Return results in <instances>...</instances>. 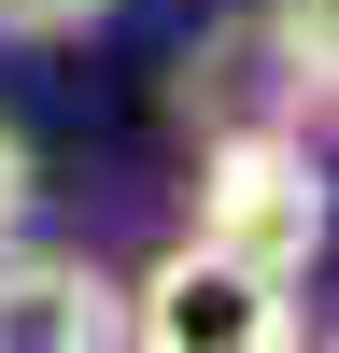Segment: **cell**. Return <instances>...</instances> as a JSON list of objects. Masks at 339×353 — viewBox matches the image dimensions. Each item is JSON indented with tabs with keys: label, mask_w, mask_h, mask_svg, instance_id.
Here are the masks:
<instances>
[{
	"label": "cell",
	"mask_w": 339,
	"mask_h": 353,
	"mask_svg": "<svg viewBox=\"0 0 339 353\" xmlns=\"http://www.w3.org/2000/svg\"><path fill=\"white\" fill-rule=\"evenodd\" d=\"M127 339H156V353H297V283L184 226L127 283Z\"/></svg>",
	"instance_id": "obj_2"
},
{
	"label": "cell",
	"mask_w": 339,
	"mask_h": 353,
	"mask_svg": "<svg viewBox=\"0 0 339 353\" xmlns=\"http://www.w3.org/2000/svg\"><path fill=\"white\" fill-rule=\"evenodd\" d=\"M113 0H0V43H85Z\"/></svg>",
	"instance_id": "obj_4"
},
{
	"label": "cell",
	"mask_w": 339,
	"mask_h": 353,
	"mask_svg": "<svg viewBox=\"0 0 339 353\" xmlns=\"http://www.w3.org/2000/svg\"><path fill=\"white\" fill-rule=\"evenodd\" d=\"M198 241L254 254V269L297 283L325 254V170H311V128H269V113H226L212 156H198Z\"/></svg>",
	"instance_id": "obj_1"
},
{
	"label": "cell",
	"mask_w": 339,
	"mask_h": 353,
	"mask_svg": "<svg viewBox=\"0 0 339 353\" xmlns=\"http://www.w3.org/2000/svg\"><path fill=\"white\" fill-rule=\"evenodd\" d=\"M0 339L99 353V339H127V283L85 269V254H14V241H0Z\"/></svg>",
	"instance_id": "obj_3"
},
{
	"label": "cell",
	"mask_w": 339,
	"mask_h": 353,
	"mask_svg": "<svg viewBox=\"0 0 339 353\" xmlns=\"http://www.w3.org/2000/svg\"><path fill=\"white\" fill-rule=\"evenodd\" d=\"M14 226H28V141L0 128V241H14Z\"/></svg>",
	"instance_id": "obj_5"
}]
</instances>
